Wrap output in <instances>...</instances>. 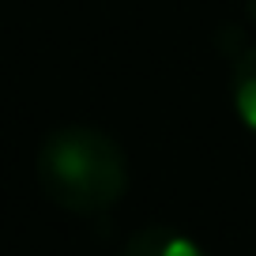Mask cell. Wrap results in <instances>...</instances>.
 Returning a JSON list of instances; mask_svg holds the SVG:
<instances>
[{
    "mask_svg": "<svg viewBox=\"0 0 256 256\" xmlns=\"http://www.w3.org/2000/svg\"><path fill=\"white\" fill-rule=\"evenodd\" d=\"M38 184L56 208L72 215L110 211L128 188V158L120 144L98 128H56L38 147Z\"/></svg>",
    "mask_w": 256,
    "mask_h": 256,
    "instance_id": "6da1fadb",
    "label": "cell"
},
{
    "mask_svg": "<svg viewBox=\"0 0 256 256\" xmlns=\"http://www.w3.org/2000/svg\"><path fill=\"white\" fill-rule=\"evenodd\" d=\"M120 256H208V252L174 226H144L124 241Z\"/></svg>",
    "mask_w": 256,
    "mask_h": 256,
    "instance_id": "7a4b0ae2",
    "label": "cell"
},
{
    "mask_svg": "<svg viewBox=\"0 0 256 256\" xmlns=\"http://www.w3.org/2000/svg\"><path fill=\"white\" fill-rule=\"evenodd\" d=\"M230 90H234V110H238L241 124L256 136V46H245L238 53Z\"/></svg>",
    "mask_w": 256,
    "mask_h": 256,
    "instance_id": "3957f363",
    "label": "cell"
},
{
    "mask_svg": "<svg viewBox=\"0 0 256 256\" xmlns=\"http://www.w3.org/2000/svg\"><path fill=\"white\" fill-rule=\"evenodd\" d=\"M245 16H248V23L256 26V0H245Z\"/></svg>",
    "mask_w": 256,
    "mask_h": 256,
    "instance_id": "277c9868",
    "label": "cell"
}]
</instances>
